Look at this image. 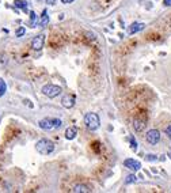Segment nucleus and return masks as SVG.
I'll return each instance as SVG.
<instances>
[{
    "label": "nucleus",
    "instance_id": "ddd939ff",
    "mask_svg": "<svg viewBox=\"0 0 171 193\" xmlns=\"http://www.w3.org/2000/svg\"><path fill=\"white\" fill-rule=\"evenodd\" d=\"M49 23V15H48V11L44 10L42 14H41V18H40V26H46Z\"/></svg>",
    "mask_w": 171,
    "mask_h": 193
},
{
    "label": "nucleus",
    "instance_id": "a878e982",
    "mask_svg": "<svg viewBox=\"0 0 171 193\" xmlns=\"http://www.w3.org/2000/svg\"><path fill=\"white\" fill-rule=\"evenodd\" d=\"M38 2H41V0H38Z\"/></svg>",
    "mask_w": 171,
    "mask_h": 193
},
{
    "label": "nucleus",
    "instance_id": "aec40b11",
    "mask_svg": "<svg viewBox=\"0 0 171 193\" xmlns=\"http://www.w3.org/2000/svg\"><path fill=\"white\" fill-rule=\"evenodd\" d=\"M25 33H26V29H25V27H19V29H16L15 36H16V37H22V36H25Z\"/></svg>",
    "mask_w": 171,
    "mask_h": 193
},
{
    "label": "nucleus",
    "instance_id": "dca6fc26",
    "mask_svg": "<svg viewBox=\"0 0 171 193\" xmlns=\"http://www.w3.org/2000/svg\"><path fill=\"white\" fill-rule=\"evenodd\" d=\"M136 181H137V177H136L135 174H131L126 177V184H133V182H136Z\"/></svg>",
    "mask_w": 171,
    "mask_h": 193
},
{
    "label": "nucleus",
    "instance_id": "f03ea898",
    "mask_svg": "<svg viewBox=\"0 0 171 193\" xmlns=\"http://www.w3.org/2000/svg\"><path fill=\"white\" fill-rule=\"evenodd\" d=\"M84 124H86V127H87V129L97 131L99 127H101V118H99V116L97 113L90 112L84 116Z\"/></svg>",
    "mask_w": 171,
    "mask_h": 193
},
{
    "label": "nucleus",
    "instance_id": "9b49d317",
    "mask_svg": "<svg viewBox=\"0 0 171 193\" xmlns=\"http://www.w3.org/2000/svg\"><path fill=\"white\" fill-rule=\"evenodd\" d=\"M77 136V128L76 127H69L65 131V139L67 140H73Z\"/></svg>",
    "mask_w": 171,
    "mask_h": 193
},
{
    "label": "nucleus",
    "instance_id": "412c9836",
    "mask_svg": "<svg viewBox=\"0 0 171 193\" xmlns=\"http://www.w3.org/2000/svg\"><path fill=\"white\" fill-rule=\"evenodd\" d=\"M165 133L167 135V137H169V139H171V124H170V125H167V127H166Z\"/></svg>",
    "mask_w": 171,
    "mask_h": 193
},
{
    "label": "nucleus",
    "instance_id": "20e7f679",
    "mask_svg": "<svg viewBox=\"0 0 171 193\" xmlns=\"http://www.w3.org/2000/svg\"><path fill=\"white\" fill-rule=\"evenodd\" d=\"M147 127V117L145 114H139L133 121V128H135L136 132H141L144 131Z\"/></svg>",
    "mask_w": 171,
    "mask_h": 193
},
{
    "label": "nucleus",
    "instance_id": "9d476101",
    "mask_svg": "<svg viewBox=\"0 0 171 193\" xmlns=\"http://www.w3.org/2000/svg\"><path fill=\"white\" fill-rule=\"evenodd\" d=\"M38 125H40V128H42V129H45V131L53 129V121H52V118H44V120H41V121L38 122Z\"/></svg>",
    "mask_w": 171,
    "mask_h": 193
},
{
    "label": "nucleus",
    "instance_id": "39448f33",
    "mask_svg": "<svg viewBox=\"0 0 171 193\" xmlns=\"http://www.w3.org/2000/svg\"><path fill=\"white\" fill-rule=\"evenodd\" d=\"M145 140L149 144H158L160 142V132L158 129H149L145 133Z\"/></svg>",
    "mask_w": 171,
    "mask_h": 193
},
{
    "label": "nucleus",
    "instance_id": "b1692460",
    "mask_svg": "<svg viewBox=\"0 0 171 193\" xmlns=\"http://www.w3.org/2000/svg\"><path fill=\"white\" fill-rule=\"evenodd\" d=\"M163 4L166 7H171V0H163Z\"/></svg>",
    "mask_w": 171,
    "mask_h": 193
},
{
    "label": "nucleus",
    "instance_id": "4468645a",
    "mask_svg": "<svg viewBox=\"0 0 171 193\" xmlns=\"http://www.w3.org/2000/svg\"><path fill=\"white\" fill-rule=\"evenodd\" d=\"M14 4H15L16 8H20L22 11H27V4H29V3H27L26 0H15Z\"/></svg>",
    "mask_w": 171,
    "mask_h": 193
},
{
    "label": "nucleus",
    "instance_id": "5701e85b",
    "mask_svg": "<svg viewBox=\"0 0 171 193\" xmlns=\"http://www.w3.org/2000/svg\"><path fill=\"white\" fill-rule=\"evenodd\" d=\"M45 2H46V4H48V6H53V4H56L57 0H45Z\"/></svg>",
    "mask_w": 171,
    "mask_h": 193
},
{
    "label": "nucleus",
    "instance_id": "f257e3e1",
    "mask_svg": "<svg viewBox=\"0 0 171 193\" xmlns=\"http://www.w3.org/2000/svg\"><path fill=\"white\" fill-rule=\"evenodd\" d=\"M35 150L42 155H49V154L53 152L54 144H53L52 140H49V139H41L35 143Z\"/></svg>",
    "mask_w": 171,
    "mask_h": 193
},
{
    "label": "nucleus",
    "instance_id": "f8f14e48",
    "mask_svg": "<svg viewBox=\"0 0 171 193\" xmlns=\"http://www.w3.org/2000/svg\"><path fill=\"white\" fill-rule=\"evenodd\" d=\"M72 191L75 193H88V192H91V189L87 187V185H83V184H76L73 187Z\"/></svg>",
    "mask_w": 171,
    "mask_h": 193
},
{
    "label": "nucleus",
    "instance_id": "7ed1b4c3",
    "mask_svg": "<svg viewBox=\"0 0 171 193\" xmlns=\"http://www.w3.org/2000/svg\"><path fill=\"white\" fill-rule=\"evenodd\" d=\"M41 91H42V94L46 95L48 98H56V96H59L61 92H63V88L57 84H45Z\"/></svg>",
    "mask_w": 171,
    "mask_h": 193
},
{
    "label": "nucleus",
    "instance_id": "2eb2a0df",
    "mask_svg": "<svg viewBox=\"0 0 171 193\" xmlns=\"http://www.w3.org/2000/svg\"><path fill=\"white\" fill-rule=\"evenodd\" d=\"M6 91H7V84H6V82L3 80L2 78H0V96L4 95Z\"/></svg>",
    "mask_w": 171,
    "mask_h": 193
},
{
    "label": "nucleus",
    "instance_id": "423d86ee",
    "mask_svg": "<svg viewBox=\"0 0 171 193\" xmlns=\"http://www.w3.org/2000/svg\"><path fill=\"white\" fill-rule=\"evenodd\" d=\"M44 45H45V36L44 34H38L31 41V48L34 50H41L44 48Z\"/></svg>",
    "mask_w": 171,
    "mask_h": 193
},
{
    "label": "nucleus",
    "instance_id": "a211bd4d",
    "mask_svg": "<svg viewBox=\"0 0 171 193\" xmlns=\"http://www.w3.org/2000/svg\"><path fill=\"white\" fill-rule=\"evenodd\" d=\"M52 121H53V129L60 128V127H61V124H63V121H61L60 118H52Z\"/></svg>",
    "mask_w": 171,
    "mask_h": 193
},
{
    "label": "nucleus",
    "instance_id": "1a4fd4ad",
    "mask_svg": "<svg viewBox=\"0 0 171 193\" xmlns=\"http://www.w3.org/2000/svg\"><path fill=\"white\" fill-rule=\"evenodd\" d=\"M145 27L144 23H141V22H133L131 26H129V29H128V34L129 36H133V34H136L137 32H140V30H143Z\"/></svg>",
    "mask_w": 171,
    "mask_h": 193
},
{
    "label": "nucleus",
    "instance_id": "f3484780",
    "mask_svg": "<svg viewBox=\"0 0 171 193\" xmlns=\"http://www.w3.org/2000/svg\"><path fill=\"white\" fill-rule=\"evenodd\" d=\"M35 19H37L35 12L31 11L30 12V23H31V27H35Z\"/></svg>",
    "mask_w": 171,
    "mask_h": 193
},
{
    "label": "nucleus",
    "instance_id": "393cba45",
    "mask_svg": "<svg viewBox=\"0 0 171 193\" xmlns=\"http://www.w3.org/2000/svg\"><path fill=\"white\" fill-rule=\"evenodd\" d=\"M63 4H69V3H72V2H75V0H60Z\"/></svg>",
    "mask_w": 171,
    "mask_h": 193
},
{
    "label": "nucleus",
    "instance_id": "6e6552de",
    "mask_svg": "<svg viewBox=\"0 0 171 193\" xmlns=\"http://www.w3.org/2000/svg\"><path fill=\"white\" fill-rule=\"evenodd\" d=\"M75 102H76V98L72 94H65L63 96V99H61V105L67 109H72L75 106Z\"/></svg>",
    "mask_w": 171,
    "mask_h": 193
},
{
    "label": "nucleus",
    "instance_id": "0eeeda50",
    "mask_svg": "<svg viewBox=\"0 0 171 193\" xmlns=\"http://www.w3.org/2000/svg\"><path fill=\"white\" fill-rule=\"evenodd\" d=\"M124 166L126 169H129L131 171H139L140 169H141V163H140L139 161L129 158V159H125L124 161Z\"/></svg>",
    "mask_w": 171,
    "mask_h": 193
},
{
    "label": "nucleus",
    "instance_id": "6ab92c4d",
    "mask_svg": "<svg viewBox=\"0 0 171 193\" xmlns=\"http://www.w3.org/2000/svg\"><path fill=\"white\" fill-rule=\"evenodd\" d=\"M129 140H131V148L133 151H136V150H137V142L135 140V137H133V136L129 137Z\"/></svg>",
    "mask_w": 171,
    "mask_h": 193
},
{
    "label": "nucleus",
    "instance_id": "4be33fe9",
    "mask_svg": "<svg viewBox=\"0 0 171 193\" xmlns=\"http://www.w3.org/2000/svg\"><path fill=\"white\" fill-rule=\"evenodd\" d=\"M158 158H156V155H153V154H149V155H147V161H149V162H153V161H156Z\"/></svg>",
    "mask_w": 171,
    "mask_h": 193
}]
</instances>
